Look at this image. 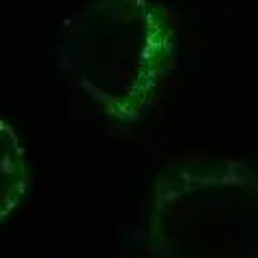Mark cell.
<instances>
[{
    "mask_svg": "<svg viewBox=\"0 0 258 258\" xmlns=\"http://www.w3.org/2000/svg\"><path fill=\"white\" fill-rule=\"evenodd\" d=\"M176 62V20L155 0H88L64 20L58 64L114 116H136Z\"/></svg>",
    "mask_w": 258,
    "mask_h": 258,
    "instance_id": "1",
    "label": "cell"
},
{
    "mask_svg": "<svg viewBox=\"0 0 258 258\" xmlns=\"http://www.w3.org/2000/svg\"><path fill=\"white\" fill-rule=\"evenodd\" d=\"M13 144V138H11V132L9 127H7L3 120H0V209L5 207L7 198H9V166H7V161H9V151L7 147Z\"/></svg>",
    "mask_w": 258,
    "mask_h": 258,
    "instance_id": "2",
    "label": "cell"
}]
</instances>
